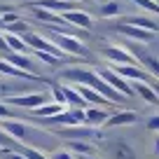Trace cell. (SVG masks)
<instances>
[{"label": "cell", "instance_id": "24", "mask_svg": "<svg viewBox=\"0 0 159 159\" xmlns=\"http://www.w3.org/2000/svg\"><path fill=\"white\" fill-rule=\"evenodd\" d=\"M5 35V42L10 47V52H16V54H30L28 52V45L24 42L21 35H14V33H2Z\"/></svg>", "mask_w": 159, "mask_h": 159}, {"label": "cell", "instance_id": "6", "mask_svg": "<svg viewBox=\"0 0 159 159\" xmlns=\"http://www.w3.org/2000/svg\"><path fill=\"white\" fill-rule=\"evenodd\" d=\"M96 73L101 75V80H105L110 87H112L115 91H119V94L124 96V98H131V96H136L134 87H131V82H126L124 77H119L117 73H115L112 68H96Z\"/></svg>", "mask_w": 159, "mask_h": 159}, {"label": "cell", "instance_id": "18", "mask_svg": "<svg viewBox=\"0 0 159 159\" xmlns=\"http://www.w3.org/2000/svg\"><path fill=\"white\" fill-rule=\"evenodd\" d=\"M61 89H63V96H66V105H70V108H87L84 98L80 96L75 84H61Z\"/></svg>", "mask_w": 159, "mask_h": 159}, {"label": "cell", "instance_id": "12", "mask_svg": "<svg viewBox=\"0 0 159 159\" xmlns=\"http://www.w3.org/2000/svg\"><path fill=\"white\" fill-rule=\"evenodd\" d=\"M115 30L122 33V35H126V38H131V40H138V42H150L152 35H154V33H150V30L136 28V26H131V24H117V26H115Z\"/></svg>", "mask_w": 159, "mask_h": 159}, {"label": "cell", "instance_id": "40", "mask_svg": "<svg viewBox=\"0 0 159 159\" xmlns=\"http://www.w3.org/2000/svg\"><path fill=\"white\" fill-rule=\"evenodd\" d=\"M2 152H5V150H0V154H2Z\"/></svg>", "mask_w": 159, "mask_h": 159}, {"label": "cell", "instance_id": "31", "mask_svg": "<svg viewBox=\"0 0 159 159\" xmlns=\"http://www.w3.org/2000/svg\"><path fill=\"white\" fill-rule=\"evenodd\" d=\"M2 159H26V157L21 150H7V152H2Z\"/></svg>", "mask_w": 159, "mask_h": 159}, {"label": "cell", "instance_id": "11", "mask_svg": "<svg viewBox=\"0 0 159 159\" xmlns=\"http://www.w3.org/2000/svg\"><path fill=\"white\" fill-rule=\"evenodd\" d=\"M61 19H63V21H66L68 26H77V28H91V26H94L91 16L87 14L84 10H73V12H63V14H61Z\"/></svg>", "mask_w": 159, "mask_h": 159}, {"label": "cell", "instance_id": "19", "mask_svg": "<svg viewBox=\"0 0 159 159\" xmlns=\"http://www.w3.org/2000/svg\"><path fill=\"white\" fill-rule=\"evenodd\" d=\"M63 110H66V105L49 101V103H45V105H40V108L30 110V112H33V117H35V119H47V117H54V115L63 112Z\"/></svg>", "mask_w": 159, "mask_h": 159}, {"label": "cell", "instance_id": "15", "mask_svg": "<svg viewBox=\"0 0 159 159\" xmlns=\"http://www.w3.org/2000/svg\"><path fill=\"white\" fill-rule=\"evenodd\" d=\"M136 119H138V115H136V112H131V110H119V112L110 115V117L105 119L103 126H108V129H115V126H126V124H134Z\"/></svg>", "mask_w": 159, "mask_h": 159}, {"label": "cell", "instance_id": "42", "mask_svg": "<svg viewBox=\"0 0 159 159\" xmlns=\"http://www.w3.org/2000/svg\"><path fill=\"white\" fill-rule=\"evenodd\" d=\"M157 2H159V0H157Z\"/></svg>", "mask_w": 159, "mask_h": 159}, {"label": "cell", "instance_id": "2", "mask_svg": "<svg viewBox=\"0 0 159 159\" xmlns=\"http://www.w3.org/2000/svg\"><path fill=\"white\" fill-rule=\"evenodd\" d=\"M0 129L21 145L33 143V145H47V148H52V145L56 143L54 134H47V131H42L40 126H30V124H26V122H21V119H0ZM33 145H30V148H33Z\"/></svg>", "mask_w": 159, "mask_h": 159}, {"label": "cell", "instance_id": "16", "mask_svg": "<svg viewBox=\"0 0 159 159\" xmlns=\"http://www.w3.org/2000/svg\"><path fill=\"white\" fill-rule=\"evenodd\" d=\"M33 16H35L38 21H42V24H49V26L54 24V26H61V28H66V26H68L63 19H61V14H54V12L42 10V7H35V5H33Z\"/></svg>", "mask_w": 159, "mask_h": 159}, {"label": "cell", "instance_id": "8", "mask_svg": "<svg viewBox=\"0 0 159 159\" xmlns=\"http://www.w3.org/2000/svg\"><path fill=\"white\" fill-rule=\"evenodd\" d=\"M103 56L108 61H112L115 66H131V63H138V61L134 59V54H131L126 47H117V45H110L103 49Z\"/></svg>", "mask_w": 159, "mask_h": 159}, {"label": "cell", "instance_id": "21", "mask_svg": "<svg viewBox=\"0 0 159 159\" xmlns=\"http://www.w3.org/2000/svg\"><path fill=\"white\" fill-rule=\"evenodd\" d=\"M66 150H68L70 154H77V157L94 154V145L87 143V140H66Z\"/></svg>", "mask_w": 159, "mask_h": 159}, {"label": "cell", "instance_id": "27", "mask_svg": "<svg viewBox=\"0 0 159 159\" xmlns=\"http://www.w3.org/2000/svg\"><path fill=\"white\" fill-rule=\"evenodd\" d=\"M131 2H136L138 7H143L145 12H152V14H159V2H157V0H131Z\"/></svg>", "mask_w": 159, "mask_h": 159}, {"label": "cell", "instance_id": "9", "mask_svg": "<svg viewBox=\"0 0 159 159\" xmlns=\"http://www.w3.org/2000/svg\"><path fill=\"white\" fill-rule=\"evenodd\" d=\"M35 7H42V10H49L54 14H63V12H73L80 10V5L75 0H38Z\"/></svg>", "mask_w": 159, "mask_h": 159}, {"label": "cell", "instance_id": "37", "mask_svg": "<svg viewBox=\"0 0 159 159\" xmlns=\"http://www.w3.org/2000/svg\"><path fill=\"white\" fill-rule=\"evenodd\" d=\"M77 159H96L94 154H87V157H77Z\"/></svg>", "mask_w": 159, "mask_h": 159}, {"label": "cell", "instance_id": "38", "mask_svg": "<svg viewBox=\"0 0 159 159\" xmlns=\"http://www.w3.org/2000/svg\"><path fill=\"white\" fill-rule=\"evenodd\" d=\"M0 2H21V0H0Z\"/></svg>", "mask_w": 159, "mask_h": 159}, {"label": "cell", "instance_id": "34", "mask_svg": "<svg viewBox=\"0 0 159 159\" xmlns=\"http://www.w3.org/2000/svg\"><path fill=\"white\" fill-rule=\"evenodd\" d=\"M0 52H7L10 54V47H7V42H5V35L0 33Z\"/></svg>", "mask_w": 159, "mask_h": 159}, {"label": "cell", "instance_id": "32", "mask_svg": "<svg viewBox=\"0 0 159 159\" xmlns=\"http://www.w3.org/2000/svg\"><path fill=\"white\" fill-rule=\"evenodd\" d=\"M145 126H148L150 131H159V117H150L148 122H145Z\"/></svg>", "mask_w": 159, "mask_h": 159}, {"label": "cell", "instance_id": "36", "mask_svg": "<svg viewBox=\"0 0 159 159\" xmlns=\"http://www.w3.org/2000/svg\"><path fill=\"white\" fill-rule=\"evenodd\" d=\"M154 152L159 154V136H157V138H154Z\"/></svg>", "mask_w": 159, "mask_h": 159}, {"label": "cell", "instance_id": "5", "mask_svg": "<svg viewBox=\"0 0 159 159\" xmlns=\"http://www.w3.org/2000/svg\"><path fill=\"white\" fill-rule=\"evenodd\" d=\"M49 40L59 47L63 54H73V56H87V47L80 42L75 35H68V33H56L52 30L49 33Z\"/></svg>", "mask_w": 159, "mask_h": 159}, {"label": "cell", "instance_id": "23", "mask_svg": "<svg viewBox=\"0 0 159 159\" xmlns=\"http://www.w3.org/2000/svg\"><path fill=\"white\" fill-rule=\"evenodd\" d=\"M124 24H131L136 28H143V30H150V33H157L159 30V21H152L148 16H126Z\"/></svg>", "mask_w": 159, "mask_h": 159}, {"label": "cell", "instance_id": "28", "mask_svg": "<svg viewBox=\"0 0 159 159\" xmlns=\"http://www.w3.org/2000/svg\"><path fill=\"white\" fill-rule=\"evenodd\" d=\"M30 54H33L35 59H40L42 63H47V66H56V63H59V59L52 56V54H47V52H30Z\"/></svg>", "mask_w": 159, "mask_h": 159}, {"label": "cell", "instance_id": "7", "mask_svg": "<svg viewBox=\"0 0 159 159\" xmlns=\"http://www.w3.org/2000/svg\"><path fill=\"white\" fill-rule=\"evenodd\" d=\"M112 70L124 77L126 82H152V75L148 73L145 68H140L138 63H131V66H112Z\"/></svg>", "mask_w": 159, "mask_h": 159}, {"label": "cell", "instance_id": "25", "mask_svg": "<svg viewBox=\"0 0 159 159\" xmlns=\"http://www.w3.org/2000/svg\"><path fill=\"white\" fill-rule=\"evenodd\" d=\"M21 148H24V145L16 143L12 136H7L5 131L0 129V150H5V152H7V150H21Z\"/></svg>", "mask_w": 159, "mask_h": 159}, {"label": "cell", "instance_id": "41", "mask_svg": "<svg viewBox=\"0 0 159 159\" xmlns=\"http://www.w3.org/2000/svg\"><path fill=\"white\" fill-rule=\"evenodd\" d=\"M75 2H80V0H75Z\"/></svg>", "mask_w": 159, "mask_h": 159}, {"label": "cell", "instance_id": "17", "mask_svg": "<svg viewBox=\"0 0 159 159\" xmlns=\"http://www.w3.org/2000/svg\"><path fill=\"white\" fill-rule=\"evenodd\" d=\"M7 61H10L14 68H19V70H24V73H30V75H38L35 73V63L28 59L26 54H16V52H10L7 54Z\"/></svg>", "mask_w": 159, "mask_h": 159}, {"label": "cell", "instance_id": "26", "mask_svg": "<svg viewBox=\"0 0 159 159\" xmlns=\"http://www.w3.org/2000/svg\"><path fill=\"white\" fill-rule=\"evenodd\" d=\"M117 14H119V2H115V0L103 2V7H101V16H117Z\"/></svg>", "mask_w": 159, "mask_h": 159}, {"label": "cell", "instance_id": "4", "mask_svg": "<svg viewBox=\"0 0 159 159\" xmlns=\"http://www.w3.org/2000/svg\"><path fill=\"white\" fill-rule=\"evenodd\" d=\"M56 138H66V140H98L103 138V131L96 129V126H59L54 131Z\"/></svg>", "mask_w": 159, "mask_h": 159}, {"label": "cell", "instance_id": "29", "mask_svg": "<svg viewBox=\"0 0 159 159\" xmlns=\"http://www.w3.org/2000/svg\"><path fill=\"white\" fill-rule=\"evenodd\" d=\"M52 96H54V103L66 105V96H63V89H61V84H52ZM66 108H68V105H66Z\"/></svg>", "mask_w": 159, "mask_h": 159}, {"label": "cell", "instance_id": "39", "mask_svg": "<svg viewBox=\"0 0 159 159\" xmlns=\"http://www.w3.org/2000/svg\"><path fill=\"white\" fill-rule=\"evenodd\" d=\"M98 2H108V0H98Z\"/></svg>", "mask_w": 159, "mask_h": 159}, {"label": "cell", "instance_id": "20", "mask_svg": "<svg viewBox=\"0 0 159 159\" xmlns=\"http://www.w3.org/2000/svg\"><path fill=\"white\" fill-rule=\"evenodd\" d=\"M131 87H134V91L145 101V103H152V105H157V103H159V96L154 94V89L150 87V82H134Z\"/></svg>", "mask_w": 159, "mask_h": 159}, {"label": "cell", "instance_id": "1", "mask_svg": "<svg viewBox=\"0 0 159 159\" xmlns=\"http://www.w3.org/2000/svg\"><path fill=\"white\" fill-rule=\"evenodd\" d=\"M61 77H63L66 82H70V84H82V87H89V89H96L101 96H105V98H108L110 103H115V105L126 101L124 96L119 94V91H115L105 80H101V75L96 73V68L73 66V68H66L63 73H61Z\"/></svg>", "mask_w": 159, "mask_h": 159}, {"label": "cell", "instance_id": "3", "mask_svg": "<svg viewBox=\"0 0 159 159\" xmlns=\"http://www.w3.org/2000/svg\"><path fill=\"white\" fill-rule=\"evenodd\" d=\"M49 94L47 91H28V94H12V96H5L2 103L7 105H14V108H26V110H35L40 105L49 103Z\"/></svg>", "mask_w": 159, "mask_h": 159}, {"label": "cell", "instance_id": "14", "mask_svg": "<svg viewBox=\"0 0 159 159\" xmlns=\"http://www.w3.org/2000/svg\"><path fill=\"white\" fill-rule=\"evenodd\" d=\"M75 87H77L80 96L84 98L87 105H96V108H98V105H108V108H112V105H115V103H110L105 96H101L96 89H89V87H82V84H75Z\"/></svg>", "mask_w": 159, "mask_h": 159}, {"label": "cell", "instance_id": "22", "mask_svg": "<svg viewBox=\"0 0 159 159\" xmlns=\"http://www.w3.org/2000/svg\"><path fill=\"white\" fill-rule=\"evenodd\" d=\"M110 154H112V159H136V154H134V150H131V145L124 143V140L110 143Z\"/></svg>", "mask_w": 159, "mask_h": 159}, {"label": "cell", "instance_id": "35", "mask_svg": "<svg viewBox=\"0 0 159 159\" xmlns=\"http://www.w3.org/2000/svg\"><path fill=\"white\" fill-rule=\"evenodd\" d=\"M150 87H152V89H154V94L159 96V80H154V77H152V82H150Z\"/></svg>", "mask_w": 159, "mask_h": 159}, {"label": "cell", "instance_id": "10", "mask_svg": "<svg viewBox=\"0 0 159 159\" xmlns=\"http://www.w3.org/2000/svg\"><path fill=\"white\" fill-rule=\"evenodd\" d=\"M0 75H5V77H16V80H26V82H40V75H30V73H24V70L14 68L7 59H0Z\"/></svg>", "mask_w": 159, "mask_h": 159}, {"label": "cell", "instance_id": "30", "mask_svg": "<svg viewBox=\"0 0 159 159\" xmlns=\"http://www.w3.org/2000/svg\"><path fill=\"white\" fill-rule=\"evenodd\" d=\"M21 152H24L26 159H47L45 154L40 152V150H35V148H21Z\"/></svg>", "mask_w": 159, "mask_h": 159}, {"label": "cell", "instance_id": "33", "mask_svg": "<svg viewBox=\"0 0 159 159\" xmlns=\"http://www.w3.org/2000/svg\"><path fill=\"white\" fill-rule=\"evenodd\" d=\"M52 159H75V157L68 152V150H61V152H54V157H52Z\"/></svg>", "mask_w": 159, "mask_h": 159}, {"label": "cell", "instance_id": "13", "mask_svg": "<svg viewBox=\"0 0 159 159\" xmlns=\"http://www.w3.org/2000/svg\"><path fill=\"white\" fill-rule=\"evenodd\" d=\"M110 115H108V110H103V108H96V105H87L84 108V124L87 126H103L105 124V119H108Z\"/></svg>", "mask_w": 159, "mask_h": 159}]
</instances>
